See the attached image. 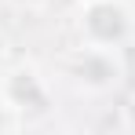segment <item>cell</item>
I'll return each instance as SVG.
<instances>
[{
  "label": "cell",
  "mask_w": 135,
  "mask_h": 135,
  "mask_svg": "<svg viewBox=\"0 0 135 135\" xmlns=\"http://www.w3.org/2000/svg\"><path fill=\"white\" fill-rule=\"evenodd\" d=\"M128 29V15L120 4L113 0H88V15H84V33L95 44H113L120 40Z\"/></svg>",
  "instance_id": "obj_1"
}]
</instances>
